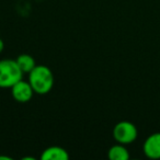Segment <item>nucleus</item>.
I'll list each match as a JSON object with an SVG mask.
<instances>
[{
	"mask_svg": "<svg viewBox=\"0 0 160 160\" xmlns=\"http://www.w3.org/2000/svg\"><path fill=\"white\" fill-rule=\"evenodd\" d=\"M3 48H5V43H3V41L0 38V54L2 53Z\"/></svg>",
	"mask_w": 160,
	"mask_h": 160,
	"instance_id": "1a4fd4ad",
	"label": "nucleus"
},
{
	"mask_svg": "<svg viewBox=\"0 0 160 160\" xmlns=\"http://www.w3.org/2000/svg\"><path fill=\"white\" fill-rule=\"evenodd\" d=\"M35 93L32 88V86L30 85L29 81H24L21 79L20 81L16 83L13 87H11V94L12 98L20 103H27L29 101H31V99L33 98V94Z\"/></svg>",
	"mask_w": 160,
	"mask_h": 160,
	"instance_id": "20e7f679",
	"label": "nucleus"
},
{
	"mask_svg": "<svg viewBox=\"0 0 160 160\" xmlns=\"http://www.w3.org/2000/svg\"><path fill=\"white\" fill-rule=\"evenodd\" d=\"M29 82L35 93L46 94L54 87V75L47 66L36 65L29 72Z\"/></svg>",
	"mask_w": 160,
	"mask_h": 160,
	"instance_id": "f257e3e1",
	"label": "nucleus"
},
{
	"mask_svg": "<svg viewBox=\"0 0 160 160\" xmlns=\"http://www.w3.org/2000/svg\"><path fill=\"white\" fill-rule=\"evenodd\" d=\"M108 157L110 160H128L131 156H129V152L125 145L118 142L109 149Z\"/></svg>",
	"mask_w": 160,
	"mask_h": 160,
	"instance_id": "0eeeda50",
	"label": "nucleus"
},
{
	"mask_svg": "<svg viewBox=\"0 0 160 160\" xmlns=\"http://www.w3.org/2000/svg\"><path fill=\"white\" fill-rule=\"evenodd\" d=\"M16 60L23 73H29L36 66V62L34 57L29 55V54H21V55L18 56Z\"/></svg>",
	"mask_w": 160,
	"mask_h": 160,
	"instance_id": "6e6552de",
	"label": "nucleus"
},
{
	"mask_svg": "<svg viewBox=\"0 0 160 160\" xmlns=\"http://www.w3.org/2000/svg\"><path fill=\"white\" fill-rule=\"evenodd\" d=\"M137 136V127L128 121L118 122L113 128V137L118 144L129 145L135 142Z\"/></svg>",
	"mask_w": 160,
	"mask_h": 160,
	"instance_id": "7ed1b4c3",
	"label": "nucleus"
},
{
	"mask_svg": "<svg viewBox=\"0 0 160 160\" xmlns=\"http://www.w3.org/2000/svg\"><path fill=\"white\" fill-rule=\"evenodd\" d=\"M12 158L8 157V156H0V160H11Z\"/></svg>",
	"mask_w": 160,
	"mask_h": 160,
	"instance_id": "9d476101",
	"label": "nucleus"
},
{
	"mask_svg": "<svg viewBox=\"0 0 160 160\" xmlns=\"http://www.w3.org/2000/svg\"><path fill=\"white\" fill-rule=\"evenodd\" d=\"M23 77V72L17 64V60H0V88L13 87Z\"/></svg>",
	"mask_w": 160,
	"mask_h": 160,
	"instance_id": "f03ea898",
	"label": "nucleus"
},
{
	"mask_svg": "<svg viewBox=\"0 0 160 160\" xmlns=\"http://www.w3.org/2000/svg\"><path fill=\"white\" fill-rule=\"evenodd\" d=\"M142 151L149 159H160V133H153L146 138Z\"/></svg>",
	"mask_w": 160,
	"mask_h": 160,
	"instance_id": "39448f33",
	"label": "nucleus"
},
{
	"mask_svg": "<svg viewBox=\"0 0 160 160\" xmlns=\"http://www.w3.org/2000/svg\"><path fill=\"white\" fill-rule=\"evenodd\" d=\"M40 159L41 160H68L69 153L62 147L52 146L43 151Z\"/></svg>",
	"mask_w": 160,
	"mask_h": 160,
	"instance_id": "423d86ee",
	"label": "nucleus"
}]
</instances>
